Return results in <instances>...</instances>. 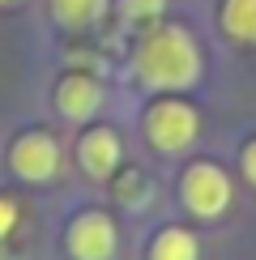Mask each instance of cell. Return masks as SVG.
Returning a JSON list of instances; mask_svg holds the SVG:
<instances>
[{"label":"cell","mask_w":256,"mask_h":260,"mask_svg":"<svg viewBox=\"0 0 256 260\" xmlns=\"http://www.w3.org/2000/svg\"><path fill=\"white\" fill-rule=\"evenodd\" d=\"M133 69L149 90H188L201 81V47L184 26H154L137 47Z\"/></svg>","instance_id":"cell-1"},{"label":"cell","mask_w":256,"mask_h":260,"mask_svg":"<svg viewBox=\"0 0 256 260\" xmlns=\"http://www.w3.org/2000/svg\"><path fill=\"white\" fill-rule=\"evenodd\" d=\"M197 133H201V115L192 111L188 103H179V99L154 103L149 115H145V137H149V145H154L158 154H179V149H188L192 141H197Z\"/></svg>","instance_id":"cell-2"},{"label":"cell","mask_w":256,"mask_h":260,"mask_svg":"<svg viewBox=\"0 0 256 260\" xmlns=\"http://www.w3.org/2000/svg\"><path fill=\"white\" fill-rule=\"evenodd\" d=\"M184 205L201 218H218L231 205V183L213 162H197L184 171Z\"/></svg>","instance_id":"cell-3"},{"label":"cell","mask_w":256,"mask_h":260,"mask_svg":"<svg viewBox=\"0 0 256 260\" xmlns=\"http://www.w3.org/2000/svg\"><path fill=\"white\" fill-rule=\"evenodd\" d=\"M9 167H13L21 179H30V183H47L60 171V145L47 133H26V137L13 141Z\"/></svg>","instance_id":"cell-4"},{"label":"cell","mask_w":256,"mask_h":260,"mask_svg":"<svg viewBox=\"0 0 256 260\" xmlns=\"http://www.w3.org/2000/svg\"><path fill=\"white\" fill-rule=\"evenodd\" d=\"M69 252H73V260H111L115 256V222L99 209L81 213L69 226Z\"/></svg>","instance_id":"cell-5"},{"label":"cell","mask_w":256,"mask_h":260,"mask_svg":"<svg viewBox=\"0 0 256 260\" xmlns=\"http://www.w3.org/2000/svg\"><path fill=\"white\" fill-rule=\"evenodd\" d=\"M103 107V85L90 73H69L56 85V111H64L69 120H90Z\"/></svg>","instance_id":"cell-6"},{"label":"cell","mask_w":256,"mask_h":260,"mask_svg":"<svg viewBox=\"0 0 256 260\" xmlns=\"http://www.w3.org/2000/svg\"><path fill=\"white\" fill-rule=\"evenodd\" d=\"M77 158H81L85 175L107 179L120 167V137H115L111 128H90V133L81 137V145H77Z\"/></svg>","instance_id":"cell-7"},{"label":"cell","mask_w":256,"mask_h":260,"mask_svg":"<svg viewBox=\"0 0 256 260\" xmlns=\"http://www.w3.org/2000/svg\"><path fill=\"white\" fill-rule=\"evenodd\" d=\"M218 26H222V35L231 43L256 47V0H222Z\"/></svg>","instance_id":"cell-8"},{"label":"cell","mask_w":256,"mask_h":260,"mask_svg":"<svg viewBox=\"0 0 256 260\" xmlns=\"http://www.w3.org/2000/svg\"><path fill=\"white\" fill-rule=\"evenodd\" d=\"M47 5H51L56 26L64 30H85L107 13V0H47Z\"/></svg>","instance_id":"cell-9"},{"label":"cell","mask_w":256,"mask_h":260,"mask_svg":"<svg viewBox=\"0 0 256 260\" xmlns=\"http://www.w3.org/2000/svg\"><path fill=\"white\" fill-rule=\"evenodd\" d=\"M149 260H197V239L184 226H167L149 247Z\"/></svg>","instance_id":"cell-10"},{"label":"cell","mask_w":256,"mask_h":260,"mask_svg":"<svg viewBox=\"0 0 256 260\" xmlns=\"http://www.w3.org/2000/svg\"><path fill=\"white\" fill-rule=\"evenodd\" d=\"M115 13H120L124 26H154L167 13V0H120Z\"/></svg>","instance_id":"cell-11"},{"label":"cell","mask_w":256,"mask_h":260,"mask_svg":"<svg viewBox=\"0 0 256 260\" xmlns=\"http://www.w3.org/2000/svg\"><path fill=\"white\" fill-rule=\"evenodd\" d=\"M13 226H17V205L9 201V197H0V239H5Z\"/></svg>","instance_id":"cell-12"},{"label":"cell","mask_w":256,"mask_h":260,"mask_svg":"<svg viewBox=\"0 0 256 260\" xmlns=\"http://www.w3.org/2000/svg\"><path fill=\"white\" fill-rule=\"evenodd\" d=\"M243 175H248V179L256 183V141H252L248 149H243Z\"/></svg>","instance_id":"cell-13"},{"label":"cell","mask_w":256,"mask_h":260,"mask_svg":"<svg viewBox=\"0 0 256 260\" xmlns=\"http://www.w3.org/2000/svg\"><path fill=\"white\" fill-rule=\"evenodd\" d=\"M0 5H13V0H0Z\"/></svg>","instance_id":"cell-14"}]
</instances>
